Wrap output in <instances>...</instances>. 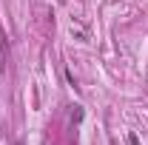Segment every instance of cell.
I'll return each instance as SVG.
<instances>
[{
	"mask_svg": "<svg viewBox=\"0 0 148 145\" xmlns=\"http://www.w3.org/2000/svg\"><path fill=\"white\" fill-rule=\"evenodd\" d=\"M128 142L131 145H140V137H137V134H128Z\"/></svg>",
	"mask_w": 148,
	"mask_h": 145,
	"instance_id": "6da1fadb",
	"label": "cell"
}]
</instances>
